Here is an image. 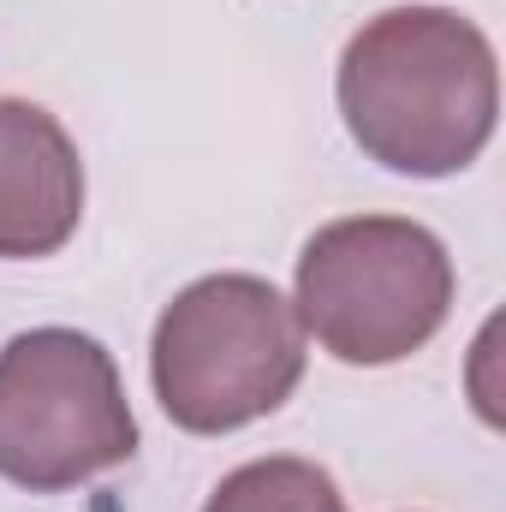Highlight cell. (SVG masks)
<instances>
[{"label": "cell", "instance_id": "6", "mask_svg": "<svg viewBox=\"0 0 506 512\" xmlns=\"http://www.w3.org/2000/svg\"><path fill=\"white\" fill-rule=\"evenodd\" d=\"M203 512H346V495L310 459H251L215 483Z\"/></svg>", "mask_w": 506, "mask_h": 512}, {"label": "cell", "instance_id": "2", "mask_svg": "<svg viewBox=\"0 0 506 512\" xmlns=\"http://www.w3.org/2000/svg\"><path fill=\"white\" fill-rule=\"evenodd\" d=\"M149 376L185 435H233L304 382L298 310L256 274L191 280L155 322Z\"/></svg>", "mask_w": 506, "mask_h": 512}, {"label": "cell", "instance_id": "4", "mask_svg": "<svg viewBox=\"0 0 506 512\" xmlns=\"http://www.w3.org/2000/svg\"><path fill=\"white\" fill-rule=\"evenodd\" d=\"M137 453V417L102 340L30 328L0 346V477L54 495Z\"/></svg>", "mask_w": 506, "mask_h": 512}, {"label": "cell", "instance_id": "5", "mask_svg": "<svg viewBox=\"0 0 506 512\" xmlns=\"http://www.w3.org/2000/svg\"><path fill=\"white\" fill-rule=\"evenodd\" d=\"M84 221V161L66 126L18 96H0V256H54Z\"/></svg>", "mask_w": 506, "mask_h": 512}, {"label": "cell", "instance_id": "1", "mask_svg": "<svg viewBox=\"0 0 506 512\" xmlns=\"http://www.w3.org/2000/svg\"><path fill=\"white\" fill-rule=\"evenodd\" d=\"M334 96L370 161L405 179H447L489 149L501 72L465 12L393 6L346 42Z\"/></svg>", "mask_w": 506, "mask_h": 512}, {"label": "cell", "instance_id": "3", "mask_svg": "<svg viewBox=\"0 0 506 512\" xmlns=\"http://www.w3.org/2000/svg\"><path fill=\"white\" fill-rule=\"evenodd\" d=\"M298 328L352 370L423 352L453 310V256L405 215H352L298 256Z\"/></svg>", "mask_w": 506, "mask_h": 512}]
</instances>
